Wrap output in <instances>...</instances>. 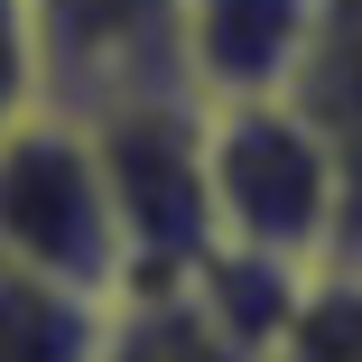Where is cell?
I'll use <instances>...</instances> for the list:
<instances>
[{
  "label": "cell",
  "instance_id": "1",
  "mask_svg": "<svg viewBox=\"0 0 362 362\" xmlns=\"http://www.w3.org/2000/svg\"><path fill=\"white\" fill-rule=\"evenodd\" d=\"M0 269L56 279L75 298L121 288V214L103 186V149L84 112L37 103L28 121L0 130Z\"/></svg>",
  "mask_w": 362,
  "mask_h": 362
},
{
  "label": "cell",
  "instance_id": "2",
  "mask_svg": "<svg viewBox=\"0 0 362 362\" xmlns=\"http://www.w3.org/2000/svg\"><path fill=\"white\" fill-rule=\"evenodd\" d=\"M204 204L214 242L233 251H269L298 269L334 260V158L288 93L204 103Z\"/></svg>",
  "mask_w": 362,
  "mask_h": 362
},
{
  "label": "cell",
  "instance_id": "3",
  "mask_svg": "<svg viewBox=\"0 0 362 362\" xmlns=\"http://www.w3.org/2000/svg\"><path fill=\"white\" fill-rule=\"evenodd\" d=\"M93 121L103 186L121 214V288L130 279H186L214 251V204H204V103L195 93H139Z\"/></svg>",
  "mask_w": 362,
  "mask_h": 362
},
{
  "label": "cell",
  "instance_id": "4",
  "mask_svg": "<svg viewBox=\"0 0 362 362\" xmlns=\"http://www.w3.org/2000/svg\"><path fill=\"white\" fill-rule=\"evenodd\" d=\"M47 103L56 112H112L139 93H186L177 75V10L186 0H28Z\"/></svg>",
  "mask_w": 362,
  "mask_h": 362
},
{
  "label": "cell",
  "instance_id": "5",
  "mask_svg": "<svg viewBox=\"0 0 362 362\" xmlns=\"http://www.w3.org/2000/svg\"><path fill=\"white\" fill-rule=\"evenodd\" d=\"M325 0H186L177 10V75L195 103H269L298 84Z\"/></svg>",
  "mask_w": 362,
  "mask_h": 362
},
{
  "label": "cell",
  "instance_id": "6",
  "mask_svg": "<svg viewBox=\"0 0 362 362\" xmlns=\"http://www.w3.org/2000/svg\"><path fill=\"white\" fill-rule=\"evenodd\" d=\"M288 103L316 121L334 158V269H362V0H325Z\"/></svg>",
  "mask_w": 362,
  "mask_h": 362
},
{
  "label": "cell",
  "instance_id": "7",
  "mask_svg": "<svg viewBox=\"0 0 362 362\" xmlns=\"http://www.w3.org/2000/svg\"><path fill=\"white\" fill-rule=\"evenodd\" d=\"M103 362H260V353L195 298V279H130L103 298Z\"/></svg>",
  "mask_w": 362,
  "mask_h": 362
},
{
  "label": "cell",
  "instance_id": "8",
  "mask_svg": "<svg viewBox=\"0 0 362 362\" xmlns=\"http://www.w3.org/2000/svg\"><path fill=\"white\" fill-rule=\"evenodd\" d=\"M0 362H103V298L0 269Z\"/></svg>",
  "mask_w": 362,
  "mask_h": 362
},
{
  "label": "cell",
  "instance_id": "9",
  "mask_svg": "<svg viewBox=\"0 0 362 362\" xmlns=\"http://www.w3.org/2000/svg\"><path fill=\"white\" fill-rule=\"evenodd\" d=\"M269 362H362V269H307Z\"/></svg>",
  "mask_w": 362,
  "mask_h": 362
},
{
  "label": "cell",
  "instance_id": "10",
  "mask_svg": "<svg viewBox=\"0 0 362 362\" xmlns=\"http://www.w3.org/2000/svg\"><path fill=\"white\" fill-rule=\"evenodd\" d=\"M47 103V56H37V10L28 0H0V130L28 121Z\"/></svg>",
  "mask_w": 362,
  "mask_h": 362
}]
</instances>
